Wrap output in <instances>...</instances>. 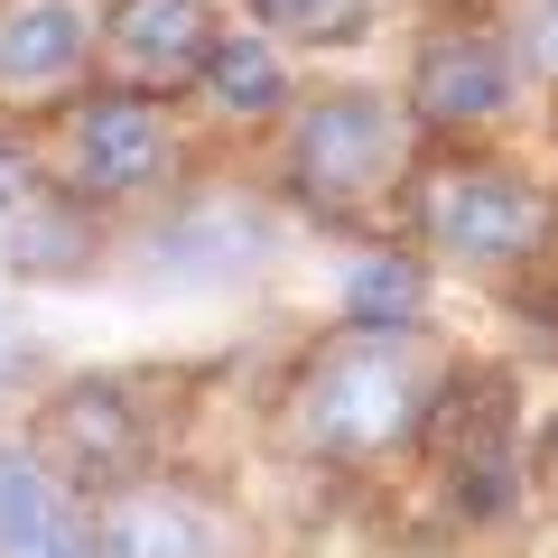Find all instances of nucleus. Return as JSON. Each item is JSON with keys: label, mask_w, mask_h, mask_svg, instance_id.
I'll list each match as a JSON object with an SVG mask.
<instances>
[{"label": "nucleus", "mask_w": 558, "mask_h": 558, "mask_svg": "<svg viewBox=\"0 0 558 558\" xmlns=\"http://www.w3.org/2000/svg\"><path fill=\"white\" fill-rule=\"evenodd\" d=\"M391 233L410 242L428 270L457 279H521L558 260V178L502 159V149H465V140H428L418 168L391 196Z\"/></svg>", "instance_id": "nucleus-2"}, {"label": "nucleus", "mask_w": 558, "mask_h": 558, "mask_svg": "<svg viewBox=\"0 0 558 558\" xmlns=\"http://www.w3.org/2000/svg\"><path fill=\"white\" fill-rule=\"evenodd\" d=\"M549 140H558V94H549Z\"/></svg>", "instance_id": "nucleus-19"}, {"label": "nucleus", "mask_w": 558, "mask_h": 558, "mask_svg": "<svg viewBox=\"0 0 558 558\" xmlns=\"http://www.w3.org/2000/svg\"><path fill=\"white\" fill-rule=\"evenodd\" d=\"M289 102H299V75H289V47H270L260 28H233V20H223V38L205 47L196 84L178 94V112L215 121V131H242V140H260L279 112H289Z\"/></svg>", "instance_id": "nucleus-12"}, {"label": "nucleus", "mask_w": 558, "mask_h": 558, "mask_svg": "<svg viewBox=\"0 0 558 558\" xmlns=\"http://www.w3.org/2000/svg\"><path fill=\"white\" fill-rule=\"evenodd\" d=\"M0 558H102L94 549V512H84L20 438H0Z\"/></svg>", "instance_id": "nucleus-14"}, {"label": "nucleus", "mask_w": 558, "mask_h": 558, "mask_svg": "<svg viewBox=\"0 0 558 558\" xmlns=\"http://www.w3.org/2000/svg\"><path fill=\"white\" fill-rule=\"evenodd\" d=\"M428 289H438V270L400 233H373L354 252V270H344V289H336V317L344 326H418L428 317Z\"/></svg>", "instance_id": "nucleus-15"}, {"label": "nucleus", "mask_w": 558, "mask_h": 558, "mask_svg": "<svg viewBox=\"0 0 558 558\" xmlns=\"http://www.w3.org/2000/svg\"><path fill=\"white\" fill-rule=\"evenodd\" d=\"M279 196L270 186H242V178H178L168 186V215L140 233L131 270L149 279V289H233L242 270H260V260L279 252Z\"/></svg>", "instance_id": "nucleus-9"}, {"label": "nucleus", "mask_w": 558, "mask_h": 558, "mask_svg": "<svg viewBox=\"0 0 558 558\" xmlns=\"http://www.w3.org/2000/svg\"><path fill=\"white\" fill-rule=\"evenodd\" d=\"M494 28L531 75V94H558V0H494Z\"/></svg>", "instance_id": "nucleus-17"}, {"label": "nucleus", "mask_w": 558, "mask_h": 558, "mask_svg": "<svg viewBox=\"0 0 558 558\" xmlns=\"http://www.w3.org/2000/svg\"><path fill=\"white\" fill-rule=\"evenodd\" d=\"M38 178L84 196V205H102V215L149 205L186 178V112L159 94L84 75L57 112H38Z\"/></svg>", "instance_id": "nucleus-4"}, {"label": "nucleus", "mask_w": 558, "mask_h": 558, "mask_svg": "<svg viewBox=\"0 0 558 558\" xmlns=\"http://www.w3.org/2000/svg\"><path fill=\"white\" fill-rule=\"evenodd\" d=\"M418 465L438 484L457 531H494L531 502V438H521V373L512 363L457 354L418 428Z\"/></svg>", "instance_id": "nucleus-5"}, {"label": "nucleus", "mask_w": 558, "mask_h": 558, "mask_svg": "<svg viewBox=\"0 0 558 558\" xmlns=\"http://www.w3.org/2000/svg\"><path fill=\"white\" fill-rule=\"evenodd\" d=\"M28 186H38V149H28V140H0V215H10Z\"/></svg>", "instance_id": "nucleus-18"}, {"label": "nucleus", "mask_w": 558, "mask_h": 558, "mask_svg": "<svg viewBox=\"0 0 558 558\" xmlns=\"http://www.w3.org/2000/svg\"><path fill=\"white\" fill-rule=\"evenodd\" d=\"M242 28H260L270 47H363L381 28V0H242Z\"/></svg>", "instance_id": "nucleus-16"}, {"label": "nucleus", "mask_w": 558, "mask_h": 558, "mask_svg": "<svg viewBox=\"0 0 558 558\" xmlns=\"http://www.w3.org/2000/svg\"><path fill=\"white\" fill-rule=\"evenodd\" d=\"M94 512V549L102 558H260V521L205 465L159 457L149 475L112 484V494L84 502Z\"/></svg>", "instance_id": "nucleus-8"}, {"label": "nucleus", "mask_w": 558, "mask_h": 558, "mask_svg": "<svg viewBox=\"0 0 558 558\" xmlns=\"http://www.w3.org/2000/svg\"><path fill=\"white\" fill-rule=\"evenodd\" d=\"M418 140H502L531 112V75L512 65L494 10H438V20L410 38V75H400Z\"/></svg>", "instance_id": "nucleus-7"}, {"label": "nucleus", "mask_w": 558, "mask_h": 558, "mask_svg": "<svg viewBox=\"0 0 558 558\" xmlns=\"http://www.w3.org/2000/svg\"><path fill=\"white\" fill-rule=\"evenodd\" d=\"M20 447L75 502H94V494H112V484L149 475V465L168 457V418L131 373H75V381H57V391L28 410Z\"/></svg>", "instance_id": "nucleus-6"}, {"label": "nucleus", "mask_w": 558, "mask_h": 558, "mask_svg": "<svg viewBox=\"0 0 558 558\" xmlns=\"http://www.w3.org/2000/svg\"><path fill=\"white\" fill-rule=\"evenodd\" d=\"M418 121L381 84H317L270 121V196L317 233H391V196L418 168Z\"/></svg>", "instance_id": "nucleus-3"}, {"label": "nucleus", "mask_w": 558, "mask_h": 558, "mask_svg": "<svg viewBox=\"0 0 558 558\" xmlns=\"http://www.w3.org/2000/svg\"><path fill=\"white\" fill-rule=\"evenodd\" d=\"M457 344L438 326H326L299 344V363L279 373L270 391V447L307 475H391L418 457V428H428V400H438Z\"/></svg>", "instance_id": "nucleus-1"}, {"label": "nucleus", "mask_w": 558, "mask_h": 558, "mask_svg": "<svg viewBox=\"0 0 558 558\" xmlns=\"http://www.w3.org/2000/svg\"><path fill=\"white\" fill-rule=\"evenodd\" d=\"M223 38V0H94V75L178 102L205 47Z\"/></svg>", "instance_id": "nucleus-10"}, {"label": "nucleus", "mask_w": 558, "mask_h": 558, "mask_svg": "<svg viewBox=\"0 0 558 558\" xmlns=\"http://www.w3.org/2000/svg\"><path fill=\"white\" fill-rule=\"evenodd\" d=\"M0 270L20 289H65V279L102 270V205L65 196V186H28L10 215H0Z\"/></svg>", "instance_id": "nucleus-13"}, {"label": "nucleus", "mask_w": 558, "mask_h": 558, "mask_svg": "<svg viewBox=\"0 0 558 558\" xmlns=\"http://www.w3.org/2000/svg\"><path fill=\"white\" fill-rule=\"evenodd\" d=\"M94 75V0H0V112H57Z\"/></svg>", "instance_id": "nucleus-11"}]
</instances>
